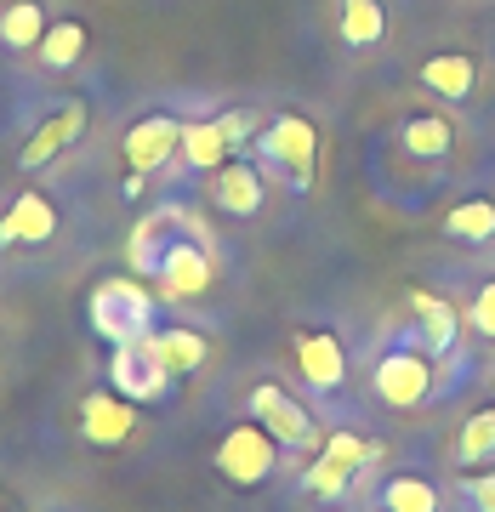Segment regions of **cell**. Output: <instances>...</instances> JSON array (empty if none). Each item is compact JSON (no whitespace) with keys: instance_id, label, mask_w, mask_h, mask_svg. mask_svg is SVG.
I'll return each mask as SVG.
<instances>
[{"instance_id":"8992f818","label":"cell","mask_w":495,"mask_h":512,"mask_svg":"<svg viewBox=\"0 0 495 512\" xmlns=\"http://www.w3.org/2000/svg\"><path fill=\"white\" fill-rule=\"evenodd\" d=\"M171 370H165V359L154 353V342H126V348H114V359H109V387L120 393V399H131V404H160L165 393H171Z\"/></svg>"},{"instance_id":"ac0fdd59","label":"cell","mask_w":495,"mask_h":512,"mask_svg":"<svg viewBox=\"0 0 495 512\" xmlns=\"http://www.w3.org/2000/svg\"><path fill=\"white\" fill-rule=\"evenodd\" d=\"M410 308H416V325H422V342H427V353H433V359L456 348L461 313L450 308L444 296H433V291H410Z\"/></svg>"},{"instance_id":"f1b7e54d","label":"cell","mask_w":495,"mask_h":512,"mask_svg":"<svg viewBox=\"0 0 495 512\" xmlns=\"http://www.w3.org/2000/svg\"><path fill=\"white\" fill-rule=\"evenodd\" d=\"M217 126H222V137H228V143H245V137H251V131H257V114H245V109H228V114H217Z\"/></svg>"},{"instance_id":"52a82bcc","label":"cell","mask_w":495,"mask_h":512,"mask_svg":"<svg viewBox=\"0 0 495 512\" xmlns=\"http://www.w3.org/2000/svg\"><path fill=\"white\" fill-rule=\"evenodd\" d=\"M370 461V439H359V433H330L325 444H319V456H313V467L302 473V490L319 495V501H336V495H348L353 473Z\"/></svg>"},{"instance_id":"7c38bea8","label":"cell","mask_w":495,"mask_h":512,"mask_svg":"<svg viewBox=\"0 0 495 512\" xmlns=\"http://www.w3.org/2000/svg\"><path fill=\"white\" fill-rule=\"evenodd\" d=\"M183 148V120H171V114H148V120H137V126L126 131V143H120V154H126L131 171H160L171 154Z\"/></svg>"},{"instance_id":"83f0119b","label":"cell","mask_w":495,"mask_h":512,"mask_svg":"<svg viewBox=\"0 0 495 512\" xmlns=\"http://www.w3.org/2000/svg\"><path fill=\"white\" fill-rule=\"evenodd\" d=\"M461 495H467L473 512H495V473H473L467 484H461Z\"/></svg>"},{"instance_id":"e0dca14e","label":"cell","mask_w":495,"mask_h":512,"mask_svg":"<svg viewBox=\"0 0 495 512\" xmlns=\"http://www.w3.org/2000/svg\"><path fill=\"white\" fill-rule=\"evenodd\" d=\"M177 205H165V211H148L137 228H131V245H126V256H131V274L137 279H154V268H160V251H165V239H171V228H177Z\"/></svg>"},{"instance_id":"603a6c76","label":"cell","mask_w":495,"mask_h":512,"mask_svg":"<svg viewBox=\"0 0 495 512\" xmlns=\"http://www.w3.org/2000/svg\"><path fill=\"white\" fill-rule=\"evenodd\" d=\"M382 512H439V490L416 473H399L382 484Z\"/></svg>"},{"instance_id":"8fae6325","label":"cell","mask_w":495,"mask_h":512,"mask_svg":"<svg viewBox=\"0 0 495 512\" xmlns=\"http://www.w3.org/2000/svg\"><path fill=\"white\" fill-rule=\"evenodd\" d=\"M57 205L52 194H40V188H23L18 200L0 211V245H46L57 239Z\"/></svg>"},{"instance_id":"6da1fadb","label":"cell","mask_w":495,"mask_h":512,"mask_svg":"<svg viewBox=\"0 0 495 512\" xmlns=\"http://www.w3.org/2000/svg\"><path fill=\"white\" fill-rule=\"evenodd\" d=\"M86 319H92V330L109 348L143 342L154 330V291L137 274H109V279H97L92 296H86Z\"/></svg>"},{"instance_id":"d6986e66","label":"cell","mask_w":495,"mask_h":512,"mask_svg":"<svg viewBox=\"0 0 495 512\" xmlns=\"http://www.w3.org/2000/svg\"><path fill=\"white\" fill-rule=\"evenodd\" d=\"M399 148L404 154H416V160H450L456 126H450L444 114H410V120L399 126Z\"/></svg>"},{"instance_id":"9c48e42d","label":"cell","mask_w":495,"mask_h":512,"mask_svg":"<svg viewBox=\"0 0 495 512\" xmlns=\"http://www.w3.org/2000/svg\"><path fill=\"white\" fill-rule=\"evenodd\" d=\"M80 439L92 450H120V444L137 439V404L120 399L114 387H92L80 399Z\"/></svg>"},{"instance_id":"d4e9b609","label":"cell","mask_w":495,"mask_h":512,"mask_svg":"<svg viewBox=\"0 0 495 512\" xmlns=\"http://www.w3.org/2000/svg\"><path fill=\"white\" fill-rule=\"evenodd\" d=\"M40 35H46V12H40L35 0H18V6H6V12H0V40H6L12 52L40 46Z\"/></svg>"},{"instance_id":"4316f807","label":"cell","mask_w":495,"mask_h":512,"mask_svg":"<svg viewBox=\"0 0 495 512\" xmlns=\"http://www.w3.org/2000/svg\"><path fill=\"white\" fill-rule=\"evenodd\" d=\"M461 325L473 330V336H484V342H495V279L473 291V308L461 313Z\"/></svg>"},{"instance_id":"7402d4cb","label":"cell","mask_w":495,"mask_h":512,"mask_svg":"<svg viewBox=\"0 0 495 512\" xmlns=\"http://www.w3.org/2000/svg\"><path fill=\"white\" fill-rule=\"evenodd\" d=\"M444 234L461 239V245H490L495 239V205L490 200H461L450 217H444Z\"/></svg>"},{"instance_id":"277c9868","label":"cell","mask_w":495,"mask_h":512,"mask_svg":"<svg viewBox=\"0 0 495 512\" xmlns=\"http://www.w3.org/2000/svg\"><path fill=\"white\" fill-rule=\"evenodd\" d=\"M262 160L274 165L296 194L313 188V165H319V126L302 120V114H274L268 131H262Z\"/></svg>"},{"instance_id":"5bb4252c","label":"cell","mask_w":495,"mask_h":512,"mask_svg":"<svg viewBox=\"0 0 495 512\" xmlns=\"http://www.w3.org/2000/svg\"><path fill=\"white\" fill-rule=\"evenodd\" d=\"M422 86L444 103H467L478 92V63L467 52H439L422 63Z\"/></svg>"},{"instance_id":"4fadbf2b","label":"cell","mask_w":495,"mask_h":512,"mask_svg":"<svg viewBox=\"0 0 495 512\" xmlns=\"http://www.w3.org/2000/svg\"><path fill=\"white\" fill-rule=\"evenodd\" d=\"M262 200H268V188H262V171L245 160H228L211 171V205H217L222 217H257Z\"/></svg>"},{"instance_id":"44dd1931","label":"cell","mask_w":495,"mask_h":512,"mask_svg":"<svg viewBox=\"0 0 495 512\" xmlns=\"http://www.w3.org/2000/svg\"><path fill=\"white\" fill-rule=\"evenodd\" d=\"M80 57H86V23H74V18L46 23V35H40V63H46V69H74Z\"/></svg>"},{"instance_id":"cb8c5ba5","label":"cell","mask_w":495,"mask_h":512,"mask_svg":"<svg viewBox=\"0 0 495 512\" xmlns=\"http://www.w3.org/2000/svg\"><path fill=\"white\" fill-rule=\"evenodd\" d=\"M387 35L382 0H342V40L348 46H376Z\"/></svg>"},{"instance_id":"484cf974","label":"cell","mask_w":495,"mask_h":512,"mask_svg":"<svg viewBox=\"0 0 495 512\" xmlns=\"http://www.w3.org/2000/svg\"><path fill=\"white\" fill-rule=\"evenodd\" d=\"M490 456H495V404L478 410V416H467L461 433H456V461L461 467H478V461H490Z\"/></svg>"},{"instance_id":"9a60e30c","label":"cell","mask_w":495,"mask_h":512,"mask_svg":"<svg viewBox=\"0 0 495 512\" xmlns=\"http://www.w3.org/2000/svg\"><path fill=\"white\" fill-rule=\"evenodd\" d=\"M148 342H154V353L165 359L171 376H194V370L211 359V342H205L194 325H154L148 330Z\"/></svg>"},{"instance_id":"5b68a950","label":"cell","mask_w":495,"mask_h":512,"mask_svg":"<svg viewBox=\"0 0 495 512\" xmlns=\"http://www.w3.org/2000/svg\"><path fill=\"white\" fill-rule=\"evenodd\" d=\"M370 387L387 410H416V404L433 399V353L422 348H393L376 359L370 370Z\"/></svg>"},{"instance_id":"ffe728a7","label":"cell","mask_w":495,"mask_h":512,"mask_svg":"<svg viewBox=\"0 0 495 512\" xmlns=\"http://www.w3.org/2000/svg\"><path fill=\"white\" fill-rule=\"evenodd\" d=\"M228 137H222V126L217 120H194V126H183V154L188 160V171H217V165H228Z\"/></svg>"},{"instance_id":"7a4b0ae2","label":"cell","mask_w":495,"mask_h":512,"mask_svg":"<svg viewBox=\"0 0 495 512\" xmlns=\"http://www.w3.org/2000/svg\"><path fill=\"white\" fill-rule=\"evenodd\" d=\"M211 279H217V262H211V245L205 234L188 222V211L177 217L171 239H165L160 251V268H154V285H160L165 302H200L211 291Z\"/></svg>"},{"instance_id":"2e32d148","label":"cell","mask_w":495,"mask_h":512,"mask_svg":"<svg viewBox=\"0 0 495 512\" xmlns=\"http://www.w3.org/2000/svg\"><path fill=\"white\" fill-rule=\"evenodd\" d=\"M80 131H86V109H80V103L57 109L52 120H46V126H40L35 137H29V143H23V171H40L46 160H57V154H63V148H69L74 137H80Z\"/></svg>"},{"instance_id":"3957f363","label":"cell","mask_w":495,"mask_h":512,"mask_svg":"<svg viewBox=\"0 0 495 512\" xmlns=\"http://www.w3.org/2000/svg\"><path fill=\"white\" fill-rule=\"evenodd\" d=\"M279 450L285 444L262 427V421H239V427H228L217 444V473L234 484V490H257V484H268V478L279 473Z\"/></svg>"},{"instance_id":"30bf717a","label":"cell","mask_w":495,"mask_h":512,"mask_svg":"<svg viewBox=\"0 0 495 512\" xmlns=\"http://www.w3.org/2000/svg\"><path fill=\"white\" fill-rule=\"evenodd\" d=\"M296 370H302V382L313 393H342L348 387V348H342V336L336 330H296Z\"/></svg>"},{"instance_id":"ba28073f","label":"cell","mask_w":495,"mask_h":512,"mask_svg":"<svg viewBox=\"0 0 495 512\" xmlns=\"http://www.w3.org/2000/svg\"><path fill=\"white\" fill-rule=\"evenodd\" d=\"M245 404H251V421H262L285 450H313V444H319V427H313L308 404L291 399L279 382H257Z\"/></svg>"}]
</instances>
